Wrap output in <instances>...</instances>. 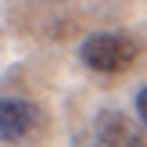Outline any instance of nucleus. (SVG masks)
I'll return each instance as SVG.
<instances>
[{
    "label": "nucleus",
    "instance_id": "obj_1",
    "mask_svg": "<svg viewBox=\"0 0 147 147\" xmlns=\"http://www.w3.org/2000/svg\"><path fill=\"white\" fill-rule=\"evenodd\" d=\"M79 57L93 72H122L136 61V43L122 32H93L83 40Z\"/></svg>",
    "mask_w": 147,
    "mask_h": 147
},
{
    "label": "nucleus",
    "instance_id": "obj_2",
    "mask_svg": "<svg viewBox=\"0 0 147 147\" xmlns=\"http://www.w3.org/2000/svg\"><path fill=\"white\" fill-rule=\"evenodd\" d=\"M40 129V108L22 97H0V140L18 144Z\"/></svg>",
    "mask_w": 147,
    "mask_h": 147
},
{
    "label": "nucleus",
    "instance_id": "obj_3",
    "mask_svg": "<svg viewBox=\"0 0 147 147\" xmlns=\"http://www.w3.org/2000/svg\"><path fill=\"white\" fill-rule=\"evenodd\" d=\"M97 140H100V147H147L144 133L122 111H100V119H97Z\"/></svg>",
    "mask_w": 147,
    "mask_h": 147
},
{
    "label": "nucleus",
    "instance_id": "obj_4",
    "mask_svg": "<svg viewBox=\"0 0 147 147\" xmlns=\"http://www.w3.org/2000/svg\"><path fill=\"white\" fill-rule=\"evenodd\" d=\"M136 115H140V122L147 126V86H144L140 93H136Z\"/></svg>",
    "mask_w": 147,
    "mask_h": 147
}]
</instances>
